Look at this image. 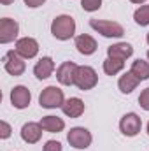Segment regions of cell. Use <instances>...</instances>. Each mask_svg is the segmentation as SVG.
Returning <instances> with one entry per match:
<instances>
[{"mask_svg":"<svg viewBox=\"0 0 149 151\" xmlns=\"http://www.w3.org/2000/svg\"><path fill=\"white\" fill-rule=\"evenodd\" d=\"M39 123L42 125L44 132H49V134H60V132L65 130V121H63V118H58V116H53V114L42 116Z\"/></svg>","mask_w":149,"mask_h":151,"instance_id":"17","label":"cell"},{"mask_svg":"<svg viewBox=\"0 0 149 151\" xmlns=\"http://www.w3.org/2000/svg\"><path fill=\"white\" fill-rule=\"evenodd\" d=\"M139 106L144 109V111H149V88H144L139 95Z\"/></svg>","mask_w":149,"mask_h":151,"instance_id":"24","label":"cell"},{"mask_svg":"<svg viewBox=\"0 0 149 151\" xmlns=\"http://www.w3.org/2000/svg\"><path fill=\"white\" fill-rule=\"evenodd\" d=\"M74 44H75V49L82 55V56H91L95 55V51L98 49L97 46V40L91 37L90 34H81L74 39Z\"/></svg>","mask_w":149,"mask_h":151,"instance_id":"13","label":"cell"},{"mask_svg":"<svg viewBox=\"0 0 149 151\" xmlns=\"http://www.w3.org/2000/svg\"><path fill=\"white\" fill-rule=\"evenodd\" d=\"M14 49H16V53H18L19 56H23L25 60H32V58H35V56L39 55L40 46H39L37 39L21 37V39H18V40L14 42Z\"/></svg>","mask_w":149,"mask_h":151,"instance_id":"8","label":"cell"},{"mask_svg":"<svg viewBox=\"0 0 149 151\" xmlns=\"http://www.w3.org/2000/svg\"><path fill=\"white\" fill-rule=\"evenodd\" d=\"M42 132H44V128H42L40 123L28 121V123H25L21 127V132L19 134H21L23 142H27V144H37L39 141L42 139Z\"/></svg>","mask_w":149,"mask_h":151,"instance_id":"12","label":"cell"},{"mask_svg":"<svg viewBox=\"0 0 149 151\" xmlns=\"http://www.w3.org/2000/svg\"><path fill=\"white\" fill-rule=\"evenodd\" d=\"M23 2H25V5L30 7V9H37V7H40V5L46 4V0H23Z\"/></svg>","mask_w":149,"mask_h":151,"instance_id":"26","label":"cell"},{"mask_svg":"<svg viewBox=\"0 0 149 151\" xmlns=\"http://www.w3.org/2000/svg\"><path fill=\"white\" fill-rule=\"evenodd\" d=\"M67 142L74 150H88L91 146V142H93V135L84 127H74L67 134Z\"/></svg>","mask_w":149,"mask_h":151,"instance_id":"5","label":"cell"},{"mask_svg":"<svg viewBox=\"0 0 149 151\" xmlns=\"http://www.w3.org/2000/svg\"><path fill=\"white\" fill-rule=\"evenodd\" d=\"M90 27L105 39H121L125 35L123 25L111 19H90Z\"/></svg>","mask_w":149,"mask_h":151,"instance_id":"2","label":"cell"},{"mask_svg":"<svg viewBox=\"0 0 149 151\" xmlns=\"http://www.w3.org/2000/svg\"><path fill=\"white\" fill-rule=\"evenodd\" d=\"M148 60H149V49H148Z\"/></svg>","mask_w":149,"mask_h":151,"instance_id":"31","label":"cell"},{"mask_svg":"<svg viewBox=\"0 0 149 151\" xmlns=\"http://www.w3.org/2000/svg\"><path fill=\"white\" fill-rule=\"evenodd\" d=\"M133 21L139 25V27H148L149 25V4L144 5H139L133 12Z\"/></svg>","mask_w":149,"mask_h":151,"instance_id":"21","label":"cell"},{"mask_svg":"<svg viewBox=\"0 0 149 151\" xmlns=\"http://www.w3.org/2000/svg\"><path fill=\"white\" fill-rule=\"evenodd\" d=\"M146 132H148V135H149V121H148V127H146Z\"/></svg>","mask_w":149,"mask_h":151,"instance_id":"29","label":"cell"},{"mask_svg":"<svg viewBox=\"0 0 149 151\" xmlns=\"http://www.w3.org/2000/svg\"><path fill=\"white\" fill-rule=\"evenodd\" d=\"M102 2L104 0H81V7L86 12H95L102 7Z\"/></svg>","mask_w":149,"mask_h":151,"instance_id":"22","label":"cell"},{"mask_svg":"<svg viewBox=\"0 0 149 151\" xmlns=\"http://www.w3.org/2000/svg\"><path fill=\"white\" fill-rule=\"evenodd\" d=\"M0 4L2 5H11V4H14V0H0Z\"/></svg>","mask_w":149,"mask_h":151,"instance_id":"28","label":"cell"},{"mask_svg":"<svg viewBox=\"0 0 149 151\" xmlns=\"http://www.w3.org/2000/svg\"><path fill=\"white\" fill-rule=\"evenodd\" d=\"M130 70L133 72V76H137L140 81L149 79V60H142V58L133 60V62H132Z\"/></svg>","mask_w":149,"mask_h":151,"instance_id":"19","label":"cell"},{"mask_svg":"<svg viewBox=\"0 0 149 151\" xmlns=\"http://www.w3.org/2000/svg\"><path fill=\"white\" fill-rule=\"evenodd\" d=\"M4 69L5 72L14 77L18 76H23L27 70V63H25V58L19 56L16 53V49H9L5 55H4Z\"/></svg>","mask_w":149,"mask_h":151,"instance_id":"6","label":"cell"},{"mask_svg":"<svg viewBox=\"0 0 149 151\" xmlns=\"http://www.w3.org/2000/svg\"><path fill=\"white\" fill-rule=\"evenodd\" d=\"M142 130V119L137 113H126L119 119V132L126 137H135Z\"/></svg>","mask_w":149,"mask_h":151,"instance_id":"7","label":"cell"},{"mask_svg":"<svg viewBox=\"0 0 149 151\" xmlns=\"http://www.w3.org/2000/svg\"><path fill=\"white\" fill-rule=\"evenodd\" d=\"M102 69L107 76H117L123 69H125V62L123 60H116V58H105L102 63Z\"/></svg>","mask_w":149,"mask_h":151,"instance_id":"20","label":"cell"},{"mask_svg":"<svg viewBox=\"0 0 149 151\" xmlns=\"http://www.w3.org/2000/svg\"><path fill=\"white\" fill-rule=\"evenodd\" d=\"M11 135H12V127H11L5 119H2V121H0V139L5 141V139H9Z\"/></svg>","mask_w":149,"mask_h":151,"instance_id":"23","label":"cell"},{"mask_svg":"<svg viewBox=\"0 0 149 151\" xmlns=\"http://www.w3.org/2000/svg\"><path fill=\"white\" fill-rule=\"evenodd\" d=\"M62 150H63L62 142H60V141H54V139L47 141V142L42 146V151H62Z\"/></svg>","mask_w":149,"mask_h":151,"instance_id":"25","label":"cell"},{"mask_svg":"<svg viewBox=\"0 0 149 151\" xmlns=\"http://www.w3.org/2000/svg\"><path fill=\"white\" fill-rule=\"evenodd\" d=\"M65 100L67 99L63 95V90L58 86H46L39 95V104L44 109H58V107L62 109Z\"/></svg>","mask_w":149,"mask_h":151,"instance_id":"3","label":"cell"},{"mask_svg":"<svg viewBox=\"0 0 149 151\" xmlns=\"http://www.w3.org/2000/svg\"><path fill=\"white\" fill-rule=\"evenodd\" d=\"M51 34L58 40H70L75 35V19L70 14H60L51 21Z\"/></svg>","mask_w":149,"mask_h":151,"instance_id":"1","label":"cell"},{"mask_svg":"<svg viewBox=\"0 0 149 151\" xmlns=\"http://www.w3.org/2000/svg\"><path fill=\"white\" fill-rule=\"evenodd\" d=\"M97 84H98V74L93 67H90V65H79L77 67L74 86H77L82 91H88V90H93Z\"/></svg>","mask_w":149,"mask_h":151,"instance_id":"4","label":"cell"},{"mask_svg":"<svg viewBox=\"0 0 149 151\" xmlns=\"http://www.w3.org/2000/svg\"><path fill=\"white\" fill-rule=\"evenodd\" d=\"M54 69H56L54 60L51 56H42V58H39V62L34 67V76L37 79H40V81H44V79H47V77L53 76Z\"/></svg>","mask_w":149,"mask_h":151,"instance_id":"14","label":"cell"},{"mask_svg":"<svg viewBox=\"0 0 149 151\" xmlns=\"http://www.w3.org/2000/svg\"><path fill=\"white\" fill-rule=\"evenodd\" d=\"M30 102H32V93H30V90L27 86L18 84V86H14L11 90V104H12V107L21 111V109H27L30 106Z\"/></svg>","mask_w":149,"mask_h":151,"instance_id":"10","label":"cell"},{"mask_svg":"<svg viewBox=\"0 0 149 151\" xmlns=\"http://www.w3.org/2000/svg\"><path fill=\"white\" fill-rule=\"evenodd\" d=\"M146 40H148V44H149V32H148V35H146Z\"/></svg>","mask_w":149,"mask_h":151,"instance_id":"30","label":"cell"},{"mask_svg":"<svg viewBox=\"0 0 149 151\" xmlns=\"http://www.w3.org/2000/svg\"><path fill=\"white\" fill-rule=\"evenodd\" d=\"M77 67H79V65L74 63V62H63V63L56 69V79H58V83L63 84V86H74Z\"/></svg>","mask_w":149,"mask_h":151,"instance_id":"11","label":"cell"},{"mask_svg":"<svg viewBox=\"0 0 149 151\" xmlns=\"http://www.w3.org/2000/svg\"><path fill=\"white\" fill-rule=\"evenodd\" d=\"M130 2H132V4H137V5H144L148 0H130Z\"/></svg>","mask_w":149,"mask_h":151,"instance_id":"27","label":"cell"},{"mask_svg":"<svg viewBox=\"0 0 149 151\" xmlns=\"http://www.w3.org/2000/svg\"><path fill=\"white\" fill-rule=\"evenodd\" d=\"M133 55V46L130 42H116L107 47V56L109 58H116V60H123L126 62L130 56Z\"/></svg>","mask_w":149,"mask_h":151,"instance_id":"15","label":"cell"},{"mask_svg":"<svg viewBox=\"0 0 149 151\" xmlns=\"http://www.w3.org/2000/svg\"><path fill=\"white\" fill-rule=\"evenodd\" d=\"M62 111H63L65 116H69V118H81L84 114V111H86V106H84V102L79 97H70L62 106Z\"/></svg>","mask_w":149,"mask_h":151,"instance_id":"16","label":"cell"},{"mask_svg":"<svg viewBox=\"0 0 149 151\" xmlns=\"http://www.w3.org/2000/svg\"><path fill=\"white\" fill-rule=\"evenodd\" d=\"M19 34V23L12 18H2L0 19V42L2 44H9V42H16Z\"/></svg>","mask_w":149,"mask_h":151,"instance_id":"9","label":"cell"},{"mask_svg":"<svg viewBox=\"0 0 149 151\" xmlns=\"http://www.w3.org/2000/svg\"><path fill=\"white\" fill-rule=\"evenodd\" d=\"M139 83H140V79H139L137 76H133L132 70H128V72H125L123 76H119V79H117V88H119L121 93L130 95L133 90H137Z\"/></svg>","mask_w":149,"mask_h":151,"instance_id":"18","label":"cell"}]
</instances>
